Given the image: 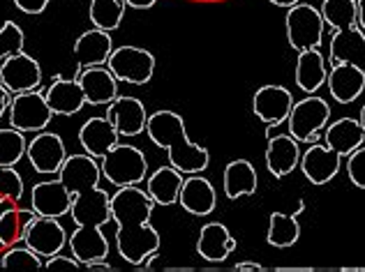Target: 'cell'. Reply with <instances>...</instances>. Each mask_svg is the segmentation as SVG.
<instances>
[{
  "mask_svg": "<svg viewBox=\"0 0 365 272\" xmlns=\"http://www.w3.org/2000/svg\"><path fill=\"white\" fill-rule=\"evenodd\" d=\"M107 118L120 136H139L146 132V106L137 97L118 95L111 104H107Z\"/></svg>",
  "mask_w": 365,
  "mask_h": 272,
  "instance_id": "obj_17",
  "label": "cell"
},
{
  "mask_svg": "<svg viewBox=\"0 0 365 272\" xmlns=\"http://www.w3.org/2000/svg\"><path fill=\"white\" fill-rule=\"evenodd\" d=\"M294 106L292 93L284 85H262L252 97V111L262 122L280 127L289 118V111Z\"/></svg>",
  "mask_w": 365,
  "mask_h": 272,
  "instance_id": "obj_12",
  "label": "cell"
},
{
  "mask_svg": "<svg viewBox=\"0 0 365 272\" xmlns=\"http://www.w3.org/2000/svg\"><path fill=\"white\" fill-rule=\"evenodd\" d=\"M24 197V178L14 167H0V206H16Z\"/></svg>",
  "mask_w": 365,
  "mask_h": 272,
  "instance_id": "obj_35",
  "label": "cell"
},
{
  "mask_svg": "<svg viewBox=\"0 0 365 272\" xmlns=\"http://www.w3.org/2000/svg\"><path fill=\"white\" fill-rule=\"evenodd\" d=\"M326 88L331 90V97L338 104L356 102L365 90V70L349 63H335L329 70Z\"/></svg>",
  "mask_w": 365,
  "mask_h": 272,
  "instance_id": "obj_19",
  "label": "cell"
},
{
  "mask_svg": "<svg viewBox=\"0 0 365 272\" xmlns=\"http://www.w3.org/2000/svg\"><path fill=\"white\" fill-rule=\"evenodd\" d=\"M0 83L12 95L37 90L42 83V67L33 56H28L24 51L9 56L0 65Z\"/></svg>",
  "mask_w": 365,
  "mask_h": 272,
  "instance_id": "obj_10",
  "label": "cell"
},
{
  "mask_svg": "<svg viewBox=\"0 0 365 272\" xmlns=\"http://www.w3.org/2000/svg\"><path fill=\"white\" fill-rule=\"evenodd\" d=\"M234 270H262V263H257V261H241V263H236Z\"/></svg>",
  "mask_w": 365,
  "mask_h": 272,
  "instance_id": "obj_43",
  "label": "cell"
},
{
  "mask_svg": "<svg viewBox=\"0 0 365 272\" xmlns=\"http://www.w3.org/2000/svg\"><path fill=\"white\" fill-rule=\"evenodd\" d=\"M76 81L81 83V88L86 93V102L91 106L111 104L118 97V79L111 74L107 65L86 67V70L76 74Z\"/></svg>",
  "mask_w": 365,
  "mask_h": 272,
  "instance_id": "obj_20",
  "label": "cell"
},
{
  "mask_svg": "<svg viewBox=\"0 0 365 272\" xmlns=\"http://www.w3.org/2000/svg\"><path fill=\"white\" fill-rule=\"evenodd\" d=\"M44 97L46 104L51 106L53 115H74L88 104L81 83L76 79H65L63 74H53L51 85L46 88Z\"/></svg>",
  "mask_w": 365,
  "mask_h": 272,
  "instance_id": "obj_23",
  "label": "cell"
},
{
  "mask_svg": "<svg viewBox=\"0 0 365 272\" xmlns=\"http://www.w3.org/2000/svg\"><path fill=\"white\" fill-rule=\"evenodd\" d=\"M301 171L312 184H326L340 173L342 157L335 150H331L326 143H312L301 155Z\"/></svg>",
  "mask_w": 365,
  "mask_h": 272,
  "instance_id": "obj_16",
  "label": "cell"
},
{
  "mask_svg": "<svg viewBox=\"0 0 365 272\" xmlns=\"http://www.w3.org/2000/svg\"><path fill=\"white\" fill-rule=\"evenodd\" d=\"M31 208L40 217H56L61 219L70 215L72 210V194L65 187L61 178L56 180H42L33 184L31 189Z\"/></svg>",
  "mask_w": 365,
  "mask_h": 272,
  "instance_id": "obj_11",
  "label": "cell"
},
{
  "mask_svg": "<svg viewBox=\"0 0 365 272\" xmlns=\"http://www.w3.org/2000/svg\"><path fill=\"white\" fill-rule=\"evenodd\" d=\"M35 219H37V212L33 208L12 206L5 212H0V245L7 249L12 245H19V242H24L26 233Z\"/></svg>",
  "mask_w": 365,
  "mask_h": 272,
  "instance_id": "obj_29",
  "label": "cell"
},
{
  "mask_svg": "<svg viewBox=\"0 0 365 272\" xmlns=\"http://www.w3.org/2000/svg\"><path fill=\"white\" fill-rule=\"evenodd\" d=\"M102 176L116 187L139 184L148 178V162L146 155L130 143H116L113 148L100 159Z\"/></svg>",
  "mask_w": 365,
  "mask_h": 272,
  "instance_id": "obj_4",
  "label": "cell"
},
{
  "mask_svg": "<svg viewBox=\"0 0 365 272\" xmlns=\"http://www.w3.org/2000/svg\"><path fill=\"white\" fill-rule=\"evenodd\" d=\"M236 238L229 233L222 221H208V224L201 226L197 238V254L206 258L208 263H222L232 251H236Z\"/></svg>",
  "mask_w": 365,
  "mask_h": 272,
  "instance_id": "obj_21",
  "label": "cell"
},
{
  "mask_svg": "<svg viewBox=\"0 0 365 272\" xmlns=\"http://www.w3.org/2000/svg\"><path fill=\"white\" fill-rule=\"evenodd\" d=\"M222 187H225V197L227 199H243V197H252L259 187V178H257V169L252 167V162L247 159H234L225 167V176H222Z\"/></svg>",
  "mask_w": 365,
  "mask_h": 272,
  "instance_id": "obj_27",
  "label": "cell"
},
{
  "mask_svg": "<svg viewBox=\"0 0 365 272\" xmlns=\"http://www.w3.org/2000/svg\"><path fill=\"white\" fill-rule=\"evenodd\" d=\"M347 176L359 189H365V143L356 148L347 159Z\"/></svg>",
  "mask_w": 365,
  "mask_h": 272,
  "instance_id": "obj_37",
  "label": "cell"
},
{
  "mask_svg": "<svg viewBox=\"0 0 365 272\" xmlns=\"http://www.w3.org/2000/svg\"><path fill=\"white\" fill-rule=\"evenodd\" d=\"M74 61H76V74L86 67H95V65H107L109 56L113 53V40L111 33H104L100 28H93V31H86L83 35L76 37L74 42Z\"/></svg>",
  "mask_w": 365,
  "mask_h": 272,
  "instance_id": "obj_18",
  "label": "cell"
},
{
  "mask_svg": "<svg viewBox=\"0 0 365 272\" xmlns=\"http://www.w3.org/2000/svg\"><path fill=\"white\" fill-rule=\"evenodd\" d=\"M9 102H12V93H9L3 83H0V118L9 111Z\"/></svg>",
  "mask_w": 365,
  "mask_h": 272,
  "instance_id": "obj_40",
  "label": "cell"
},
{
  "mask_svg": "<svg viewBox=\"0 0 365 272\" xmlns=\"http://www.w3.org/2000/svg\"><path fill=\"white\" fill-rule=\"evenodd\" d=\"M3 268H9V270H44V261L28 245L26 247L12 245V247H7L5 254H3Z\"/></svg>",
  "mask_w": 365,
  "mask_h": 272,
  "instance_id": "obj_34",
  "label": "cell"
},
{
  "mask_svg": "<svg viewBox=\"0 0 365 272\" xmlns=\"http://www.w3.org/2000/svg\"><path fill=\"white\" fill-rule=\"evenodd\" d=\"M178 206L195 217H206L213 215L217 208V194L213 182L204 178L201 173H192L182 180V187L178 194Z\"/></svg>",
  "mask_w": 365,
  "mask_h": 272,
  "instance_id": "obj_13",
  "label": "cell"
},
{
  "mask_svg": "<svg viewBox=\"0 0 365 272\" xmlns=\"http://www.w3.org/2000/svg\"><path fill=\"white\" fill-rule=\"evenodd\" d=\"M359 120H361V125H363V130H365V106H363V109H361V118H359Z\"/></svg>",
  "mask_w": 365,
  "mask_h": 272,
  "instance_id": "obj_46",
  "label": "cell"
},
{
  "mask_svg": "<svg viewBox=\"0 0 365 272\" xmlns=\"http://www.w3.org/2000/svg\"><path fill=\"white\" fill-rule=\"evenodd\" d=\"M79 143H81L83 152H88L95 159H102L113 145L120 143V134L109 122L107 115H95V118H88L81 125Z\"/></svg>",
  "mask_w": 365,
  "mask_h": 272,
  "instance_id": "obj_22",
  "label": "cell"
},
{
  "mask_svg": "<svg viewBox=\"0 0 365 272\" xmlns=\"http://www.w3.org/2000/svg\"><path fill=\"white\" fill-rule=\"evenodd\" d=\"M301 164V148L299 141L287 132V134H273L268 136L266 145V169L273 178H287L294 173Z\"/></svg>",
  "mask_w": 365,
  "mask_h": 272,
  "instance_id": "obj_15",
  "label": "cell"
},
{
  "mask_svg": "<svg viewBox=\"0 0 365 272\" xmlns=\"http://www.w3.org/2000/svg\"><path fill=\"white\" fill-rule=\"evenodd\" d=\"M356 9H359V26L365 31V0H356Z\"/></svg>",
  "mask_w": 365,
  "mask_h": 272,
  "instance_id": "obj_45",
  "label": "cell"
},
{
  "mask_svg": "<svg viewBox=\"0 0 365 272\" xmlns=\"http://www.w3.org/2000/svg\"><path fill=\"white\" fill-rule=\"evenodd\" d=\"M125 0H91L88 7V16L93 28H100L104 33L118 31L125 16Z\"/></svg>",
  "mask_w": 365,
  "mask_h": 272,
  "instance_id": "obj_32",
  "label": "cell"
},
{
  "mask_svg": "<svg viewBox=\"0 0 365 272\" xmlns=\"http://www.w3.org/2000/svg\"><path fill=\"white\" fill-rule=\"evenodd\" d=\"M271 5H275V7H282V9H289V7H294V5H299L301 0H268Z\"/></svg>",
  "mask_w": 365,
  "mask_h": 272,
  "instance_id": "obj_44",
  "label": "cell"
},
{
  "mask_svg": "<svg viewBox=\"0 0 365 272\" xmlns=\"http://www.w3.org/2000/svg\"><path fill=\"white\" fill-rule=\"evenodd\" d=\"M329 79V67H326V58L319 48H307L299 51V61H296V85L305 95H314L317 90L326 85Z\"/></svg>",
  "mask_w": 365,
  "mask_h": 272,
  "instance_id": "obj_26",
  "label": "cell"
},
{
  "mask_svg": "<svg viewBox=\"0 0 365 272\" xmlns=\"http://www.w3.org/2000/svg\"><path fill=\"white\" fill-rule=\"evenodd\" d=\"M329 120H331V104L324 97L307 95L301 102H294L287 125H289V134L296 141L312 145L322 141L319 132L329 125Z\"/></svg>",
  "mask_w": 365,
  "mask_h": 272,
  "instance_id": "obj_5",
  "label": "cell"
},
{
  "mask_svg": "<svg viewBox=\"0 0 365 272\" xmlns=\"http://www.w3.org/2000/svg\"><path fill=\"white\" fill-rule=\"evenodd\" d=\"M0 268H3V256H0Z\"/></svg>",
  "mask_w": 365,
  "mask_h": 272,
  "instance_id": "obj_47",
  "label": "cell"
},
{
  "mask_svg": "<svg viewBox=\"0 0 365 272\" xmlns=\"http://www.w3.org/2000/svg\"><path fill=\"white\" fill-rule=\"evenodd\" d=\"M9 125L19 132H44L49 127V122L53 118L51 106L46 104V97L37 90L31 93H19L12 95V102H9Z\"/></svg>",
  "mask_w": 365,
  "mask_h": 272,
  "instance_id": "obj_8",
  "label": "cell"
},
{
  "mask_svg": "<svg viewBox=\"0 0 365 272\" xmlns=\"http://www.w3.org/2000/svg\"><path fill=\"white\" fill-rule=\"evenodd\" d=\"M58 178L72 194V210L76 229L67 238V247L81 261V266L91 261H100L109 256V240L104 238L102 226H107L111 219V197L109 192L100 189L102 169L95 157L88 152L67 155Z\"/></svg>",
  "mask_w": 365,
  "mask_h": 272,
  "instance_id": "obj_1",
  "label": "cell"
},
{
  "mask_svg": "<svg viewBox=\"0 0 365 272\" xmlns=\"http://www.w3.org/2000/svg\"><path fill=\"white\" fill-rule=\"evenodd\" d=\"M146 134L148 139L169 152V164L178 169L182 176L192 173H204L210 164V155L204 145H197L190 141L185 120L174 111L160 109L148 115L146 120Z\"/></svg>",
  "mask_w": 365,
  "mask_h": 272,
  "instance_id": "obj_3",
  "label": "cell"
},
{
  "mask_svg": "<svg viewBox=\"0 0 365 272\" xmlns=\"http://www.w3.org/2000/svg\"><path fill=\"white\" fill-rule=\"evenodd\" d=\"M24 44H26V35L21 31V26L16 21H5L3 28H0V61L21 53Z\"/></svg>",
  "mask_w": 365,
  "mask_h": 272,
  "instance_id": "obj_36",
  "label": "cell"
},
{
  "mask_svg": "<svg viewBox=\"0 0 365 272\" xmlns=\"http://www.w3.org/2000/svg\"><path fill=\"white\" fill-rule=\"evenodd\" d=\"M329 63H349L365 70V31L361 26L333 33Z\"/></svg>",
  "mask_w": 365,
  "mask_h": 272,
  "instance_id": "obj_24",
  "label": "cell"
},
{
  "mask_svg": "<svg viewBox=\"0 0 365 272\" xmlns=\"http://www.w3.org/2000/svg\"><path fill=\"white\" fill-rule=\"evenodd\" d=\"M86 268L88 270H93V272H109V270H113L111 268V263L107 258H100V261H91V263H86Z\"/></svg>",
  "mask_w": 365,
  "mask_h": 272,
  "instance_id": "obj_41",
  "label": "cell"
},
{
  "mask_svg": "<svg viewBox=\"0 0 365 272\" xmlns=\"http://www.w3.org/2000/svg\"><path fill=\"white\" fill-rule=\"evenodd\" d=\"M301 238V224L299 217L287 215V212H273L268 217V231H266V242L275 249H287L294 247Z\"/></svg>",
  "mask_w": 365,
  "mask_h": 272,
  "instance_id": "obj_30",
  "label": "cell"
},
{
  "mask_svg": "<svg viewBox=\"0 0 365 272\" xmlns=\"http://www.w3.org/2000/svg\"><path fill=\"white\" fill-rule=\"evenodd\" d=\"M44 268L46 270H79L81 268V261L76 258L74 254L72 256H65L63 251L56 256H49L44 261Z\"/></svg>",
  "mask_w": 365,
  "mask_h": 272,
  "instance_id": "obj_38",
  "label": "cell"
},
{
  "mask_svg": "<svg viewBox=\"0 0 365 272\" xmlns=\"http://www.w3.org/2000/svg\"><path fill=\"white\" fill-rule=\"evenodd\" d=\"M319 12H322L324 23L329 26L333 33L359 26L356 0H324Z\"/></svg>",
  "mask_w": 365,
  "mask_h": 272,
  "instance_id": "obj_31",
  "label": "cell"
},
{
  "mask_svg": "<svg viewBox=\"0 0 365 272\" xmlns=\"http://www.w3.org/2000/svg\"><path fill=\"white\" fill-rule=\"evenodd\" d=\"M26 157L40 176H58L67 159L65 143L56 132H37L33 141H28Z\"/></svg>",
  "mask_w": 365,
  "mask_h": 272,
  "instance_id": "obj_9",
  "label": "cell"
},
{
  "mask_svg": "<svg viewBox=\"0 0 365 272\" xmlns=\"http://www.w3.org/2000/svg\"><path fill=\"white\" fill-rule=\"evenodd\" d=\"M111 219L116 221V247L123 261L130 266H143L150 254L160 251L162 238L150 226L155 201L139 184L118 187L111 194Z\"/></svg>",
  "mask_w": 365,
  "mask_h": 272,
  "instance_id": "obj_2",
  "label": "cell"
},
{
  "mask_svg": "<svg viewBox=\"0 0 365 272\" xmlns=\"http://www.w3.org/2000/svg\"><path fill=\"white\" fill-rule=\"evenodd\" d=\"M155 3L158 0H125V5L132 7V9H150Z\"/></svg>",
  "mask_w": 365,
  "mask_h": 272,
  "instance_id": "obj_42",
  "label": "cell"
},
{
  "mask_svg": "<svg viewBox=\"0 0 365 272\" xmlns=\"http://www.w3.org/2000/svg\"><path fill=\"white\" fill-rule=\"evenodd\" d=\"M28 141L24 132L14 127L0 130V167H16L26 157Z\"/></svg>",
  "mask_w": 365,
  "mask_h": 272,
  "instance_id": "obj_33",
  "label": "cell"
},
{
  "mask_svg": "<svg viewBox=\"0 0 365 272\" xmlns=\"http://www.w3.org/2000/svg\"><path fill=\"white\" fill-rule=\"evenodd\" d=\"M284 28H287V42H289L294 51H307V48H319L326 23L319 9L307 3H299L287 9Z\"/></svg>",
  "mask_w": 365,
  "mask_h": 272,
  "instance_id": "obj_6",
  "label": "cell"
},
{
  "mask_svg": "<svg viewBox=\"0 0 365 272\" xmlns=\"http://www.w3.org/2000/svg\"><path fill=\"white\" fill-rule=\"evenodd\" d=\"M49 3H51V0H14V5H16L19 12L31 14V16H37V14L46 12Z\"/></svg>",
  "mask_w": 365,
  "mask_h": 272,
  "instance_id": "obj_39",
  "label": "cell"
},
{
  "mask_svg": "<svg viewBox=\"0 0 365 272\" xmlns=\"http://www.w3.org/2000/svg\"><path fill=\"white\" fill-rule=\"evenodd\" d=\"M107 67L118 81L130 85H146L155 74V56L141 46H118L109 56Z\"/></svg>",
  "mask_w": 365,
  "mask_h": 272,
  "instance_id": "obj_7",
  "label": "cell"
},
{
  "mask_svg": "<svg viewBox=\"0 0 365 272\" xmlns=\"http://www.w3.org/2000/svg\"><path fill=\"white\" fill-rule=\"evenodd\" d=\"M67 231L65 226L61 224L56 217H40L31 224L26 233V245L31 247L33 251H37L42 258H49V256H56L61 254L67 245Z\"/></svg>",
  "mask_w": 365,
  "mask_h": 272,
  "instance_id": "obj_14",
  "label": "cell"
},
{
  "mask_svg": "<svg viewBox=\"0 0 365 272\" xmlns=\"http://www.w3.org/2000/svg\"><path fill=\"white\" fill-rule=\"evenodd\" d=\"M182 180H185L182 173L171 167V164L169 167H160L146 178V192L155 201V206H174V203H178Z\"/></svg>",
  "mask_w": 365,
  "mask_h": 272,
  "instance_id": "obj_28",
  "label": "cell"
},
{
  "mask_svg": "<svg viewBox=\"0 0 365 272\" xmlns=\"http://www.w3.org/2000/svg\"><path fill=\"white\" fill-rule=\"evenodd\" d=\"M324 143L331 150H335L340 157H349V155L361 148L365 143V130L361 120L356 118H340L331 122L324 132Z\"/></svg>",
  "mask_w": 365,
  "mask_h": 272,
  "instance_id": "obj_25",
  "label": "cell"
}]
</instances>
